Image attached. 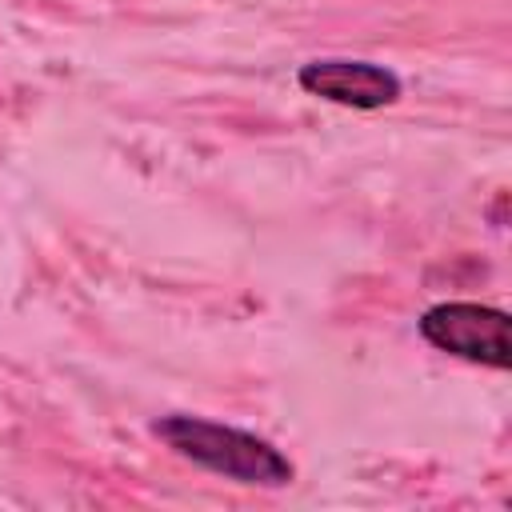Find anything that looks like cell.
Returning a JSON list of instances; mask_svg holds the SVG:
<instances>
[{
	"mask_svg": "<svg viewBox=\"0 0 512 512\" xmlns=\"http://www.w3.org/2000/svg\"><path fill=\"white\" fill-rule=\"evenodd\" d=\"M300 88L344 104V108H384L392 100H400V76L384 64H368V60H312L300 68Z\"/></svg>",
	"mask_w": 512,
	"mask_h": 512,
	"instance_id": "3",
	"label": "cell"
},
{
	"mask_svg": "<svg viewBox=\"0 0 512 512\" xmlns=\"http://www.w3.org/2000/svg\"><path fill=\"white\" fill-rule=\"evenodd\" d=\"M152 432L184 460H192L204 472H216L224 480L236 484H260V488H284L292 484V460L264 436L232 428V424H216L204 416H188V412H172L152 420Z\"/></svg>",
	"mask_w": 512,
	"mask_h": 512,
	"instance_id": "1",
	"label": "cell"
},
{
	"mask_svg": "<svg viewBox=\"0 0 512 512\" xmlns=\"http://www.w3.org/2000/svg\"><path fill=\"white\" fill-rule=\"evenodd\" d=\"M420 336L456 360L500 368V372L508 368V316L500 308L472 304V300L436 304L420 316Z\"/></svg>",
	"mask_w": 512,
	"mask_h": 512,
	"instance_id": "2",
	"label": "cell"
}]
</instances>
